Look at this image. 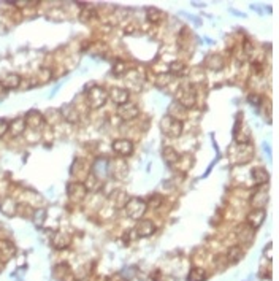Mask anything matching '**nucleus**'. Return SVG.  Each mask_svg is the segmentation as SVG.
<instances>
[{"label": "nucleus", "mask_w": 279, "mask_h": 281, "mask_svg": "<svg viewBox=\"0 0 279 281\" xmlns=\"http://www.w3.org/2000/svg\"><path fill=\"white\" fill-rule=\"evenodd\" d=\"M24 123H26V127L37 130L45 124V116L41 115L38 110H30L27 111V115L24 116Z\"/></svg>", "instance_id": "nucleus-7"}, {"label": "nucleus", "mask_w": 279, "mask_h": 281, "mask_svg": "<svg viewBox=\"0 0 279 281\" xmlns=\"http://www.w3.org/2000/svg\"><path fill=\"white\" fill-rule=\"evenodd\" d=\"M127 71H129L127 64L124 61H116V64H114V67H113V73L116 76H122L124 73H127Z\"/></svg>", "instance_id": "nucleus-29"}, {"label": "nucleus", "mask_w": 279, "mask_h": 281, "mask_svg": "<svg viewBox=\"0 0 279 281\" xmlns=\"http://www.w3.org/2000/svg\"><path fill=\"white\" fill-rule=\"evenodd\" d=\"M125 213L127 216H129L130 219H135V221H140L143 218V214L146 213L148 210V205L146 202H144L143 199H138V197H132V199H129L125 202Z\"/></svg>", "instance_id": "nucleus-1"}, {"label": "nucleus", "mask_w": 279, "mask_h": 281, "mask_svg": "<svg viewBox=\"0 0 279 281\" xmlns=\"http://www.w3.org/2000/svg\"><path fill=\"white\" fill-rule=\"evenodd\" d=\"M243 256H244V251H243V248L238 246V245H233V246H230L227 251V261L230 264H238L243 259Z\"/></svg>", "instance_id": "nucleus-20"}, {"label": "nucleus", "mask_w": 279, "mask_h": 281, "mask_svg": "<svg viewBox=\"0 0 279 281\" xmlns=\"http://www.w3.org/2000/svg\"><path fill=\"white\" fill-rule=\"evenodd\" d=\"M51 243H52V246L56 248V249H65V248L70 246L71 235L69 234V232L57 230V232H54V234L51 235Z\"/></svg>", "instance_id": "nucleus-9"}, {"label": "nucleus", "mask_w": 279, "mask_h": 281, "mask_svg": "<svg viewBox=\"0 0 279 281\" xmlns=\"http://www.w3.org/2000/svg\"><path fill=\"white\" fill-rule=\"evenodd\" d=\"M26 130V123H24V118H16L11 123H8V132L11 137H19Z\"/></svg>", "instance_id": "nucleus-18"}, {"label": "nucleus", "mask_w": 279, "mask_h": 281, "mask_svg": "<svg viewBox=\"0 0 279 281\" xmlns=\"http://www.w3.org/2000/svg\"><path fill=\"white\" fill-rule=\"evenodd\" d=\"M265 254H266V251H265ZM271 256H273V254H271V243H270V245H268V259H270V261H271Z\"/></svg>", "instance_id": "nucleus-36"}, {"label": "nucleus", "mask_w": 279, "mask_h": 281, "mask_svg": "<svg viewBox=\"0 0 279 281\" xmlns=\"http://www.w3.org/2000/svg\"><path fill=\"white\" fill-rule=\"evenodd\" d=\"M111 148H113V151L116 153L118 156H121V158H127V156H130V154L133 153V143L130 140H127V139L114 140Z\"/></svg>", "instance_id": "nucleus-6"}, {"label": "nucleus", "mask_w": 279, "mask_h": 281, "mask_svg": "<svg viewBox=\"0 0 279 281\" xmlns=\"http://www.w3.org/2000/svg\"><path fill=\"white\" fill-rule=\"evenodd\" d=\"M138 115H140V108L137 104L127 102V104L118 106V116L122 119V121H132V119L138 118Z\"/></svg>", "instance_id": "nucleus-5"}, {"label": "nucleus", "mask_w": 279, "mask_h": 281, "mask_svg": "<svg viewBox=\"0 0 279 281\" xmlns=\"http://www.w3.org/2000/svg\"><path fill=\"white\" fill-rule=\"evenodd\" d=\"M162 202H163L162 195H159V194H153V195L149 197V200H148L146 205H148V207H153V208H159V207L162 205Z\"/></svg>", "instance_id": "nucleus-31"}, {"label": "nucleus", "mask_w": 279, "mask_h": 281, "mask_svg": "<svg viewBox=\"0 0 279 281\" xmlns=\"http://www.w3.org/2000/svg\"><path fill=\"white\" fill-rule=\"evenodd\" d=\"M170 73L181 76L183 73H186V65L183 62H178V61L172 62V64H170Z\"/></svg>", "instance_id": "nucleus-28"}, {"label": "nucleus", "mask_w": 279, "mask_h": 281, "mask_svg": "<svg viewBox=\"0 0 279 281\" xmlns=\"http://www.w3.org/2000/svg\"><path fill=\"white\" fill-rule=\"evenodd\" d=\"M67 194L73 202H81L84 197H86L87 191L84 188V184L80 183V181H73L70 183L69 186H67Z\"/></svg>", "instance_id": "nucleus-8"}, {"label": "nucleus", "mask_w": 279, "mask_h": 281, "mask_svg": "<svg viewBox=\"0 0 279 281\" xmlns=\"http://www.w3.org/2000/svg\"><path fill=\"white\" fill-rule=\"evenodd\" d=\"M146 15H148V19L153 24H159L163 21V18H165V13L160 11L159 8H148Z\"/></svg>", "instance_id": "nucleus-25"}, {"label": "nucleus", "mask_w": 279, "mask_h": 281, "mask_svg": "<svg viewBox=\"0 0 279 281\" xmlns=\"http://www.w3.org/2000/svg\"><path fill=\"white\" fill-rule=\"evenodd\" d=\"M15 253V246L10 242H0V258L10 259Z\"/></svg>", "instance_id": "nucleus-27"}, {"label": "nucleus", "mask_w": 279, "mask_h": 281, "mask_svg": "<svg viewBox=\"0 0 279 281\" xmlns=\"http://www.w3.org/2000/svg\"><path fill=\"white\" fill-rule=\"evenodd\" d=\"M186 115H187V110L184 108V106H181L178 102H173V104L170 105L168 116H172L174 119H178V121H181L183 118H186Z\"/></svg>", "instance_id": "nucleus-22"}, {"label": "nucleus", "mask_w": 279, "mask_h": 281, "mask_svg": "<svg viewBox=\"0 0 279 281\" xmlns=\"http://www.w3.org/2000/svg\"><path fill=\"white\" fill-rule=\"evenodd\" d=\"M129 91L122 88H113L110 92H108V99H111L116 105H124L129 102Z\"/></svg>", "instance_id": "nucleus-14"}, {"label": "nucleus", "mask_w": 279, "mask_h": 281, "mask_svg": "<svg viewBox=\"0 0 279 281\" xmlns=\"http://www.w3.org/2000/svg\"><path fill=\"white\" fill-rule=\"evenodd\" d=\"M265 216H266V213L263 208H254V210L247 214V226L254 230L259 229V227L263 224Z\"/></svg>", "instance_id": "nucleus-12"}, {"label": "nucleus", "mask_w": 279, "mask_h": 281, "mask_svg": "<svg viewBox=\"0 0 279 281\" xmlns=\"http://www.w3.org/2000/svg\"><path fill=\"white\" fill-rule=\"evenodd\" d=\"M54 278L57 281H76V277L73 270L67 265V264H57L54 267Z\"/></svg>", "instance_id": "nucleus-11"}, {"label": "nucleus", "mask_w": 279, "mask_h": 281, "mask_svg": "<svg viewBox=\"0 0 279 281\" xmlns=\"http://www.w3.org/2000/svg\"><path fill=\"white\" fill-rule=\"evenodd\" d=\"M236 235H238V240L241 242V245H246V246H249L254 240V235H256V230L251 229L247 224H243L238 227V230H236Z\"/></svg>", "instance_id": "nucleus-13"}, {"label": "nucleus", "mask_w": 279, "mask_h": 281, "mask_svg": "<svg viewBox=\"0 0 279 281\" xmlns=\"http://www.w3.org/2000/svg\"><path fill=\"white\" fill-rule=\"evenodd\" d=\"M176 102H178L181 106H184L186 110L192 108V106L195 105V102H197L195 89H193L191 85L179 86L178 91H176Z\"/></svg>", "instance_id": "nucleus-2"}, {"label": "nucleus", "mask_w": 279, "mask_h": 281, "mask_svg": "<svg viewBox=\"0 0 279 281\" xmlns=\"http://www.w3.org/2000/svg\"><path fill=\"white\" fill-rule=\"evenodd\" d=\"M8 132V121L7 119H0V139Z\"/></svg>", "instance_id": "nucleus-32"}, {"label": "nucleus", "mask_w": 279, "mask_h": 281, "mask_svg": "<svg viewBox=\"0 0 279 281\" xmlns=\"http://www.w3.org/2000/svg\"><path fill=\"white\" fill-rule=\"evenodd\" d=\"M160 130L167 137H172V139H176L181 134H183V121H178L172 116H163L160 121Z\"/></svg>", "instance_id": "nucleus-4"}, {"label": "nucleus", "mask_w": 279, "mask_h": 281, "mask_svg": "<svg viewBox=\"0 0 279 281\" xmlns=\"http://www.w3.org/2000/svg\"><path fill=\"white\" fill-rule=\"evenodd\" d=\"M60 116H62L67 123H71V124L80 121V113H78L76 106L70 105V104H67L60 108Z\"/></svg>", "instance_id": "nucleus-16"}, {"label": "nucleus", "mask_w": 279, "mask_h": 281, "mask_svg": "<svg viewBox=\"0 0 279 281\" xmlns=\"http://www.w3.org/2000/svg\"><path fill=\"white\" fill-rule=\"evenodd\" d=\"M106 281H127V280L124 278V275H121V273H113V275H110V277L106 278Z\"/></svg>", "instance_id": "nucleus-33"}, {"label": "nucleus", "mask_w": 279, "mask_h": 281, "mask_svg": "<svg viewBox=\"0 0 279 281\" xmlns=\"http://www.w3.org/2000/svg\"><path fill=\"white\" fill-rule=\"evenodd\" d=\"M108 100V92L102 86H90L87 91V104L90 108H102Z\"/></svg>", "instance_id": "nucleus-3"}, {"label": "nucleus", "mask_w": 279, "mask_h": 281, "mask_svg": "<svg viewBox=\"0 0 279 281\" xmlns=\"http://www.w3.org/2000/svg\"><path fill=\"white\" fill-rule=\"evenodd\" d=\"M206 280V270L202 267H193L187 275V281H205Z\"/></svg>", "instance_id": "nucleus-24"}, {"label": "nucleus", "mask_w": 279, "mask_h": 281, "mask_svg": "<svg viewBox=\"0 0 279 281\" xmlns=\"http://www.w3.org/2000/svg\"><path fill=\"white\" fill-rule=\"evenodd\" d=\"M205 64H206V67H209L213 70H219V69H222L224 61H222V57L219 54H209L208 59L205 61Z\"/></svg>", "instance_id": "nucleus-26"}, {"label": "nucleus", "mask_w": 279, "mask_h": 281, "mask_svg": "<svg viewBox=\"0 0 279 281\" xmlns=\"http://www.w3.org/2000/svg\"><path fill=\"white\" fill-rule=\"evenodd\" d=\"M162 154H163V160H165V164L170 165V167H173L179 160V154H178V151L174 148H170V146L163 148Z\"/></svg>", "instance_id": "nucleus-21"}, {"label": "nucleus", "mask_w": 279, "mask_h": 281, "mask_svg": "<svg viewBox=\"0 0 279 281\" xmlns=\"http://www.w3.org/2000/svg\"><path fill=\"white\" fill-rule=\"evenodd\" d=\"M0 211L7 216H15L17 214V203L13 197H5V199L0 200Z\"/></svg>", "instance_id": "nucleus-17"}, {"label": "nucleus", "mask_w": 279, "mask_h": 281, "mask_svg": "<svg viewBox=\"0 0 279 281\" xmlns=\"http://www.w3.org/2000/svg\"><path fill=\"white\" fill-rule=\"evenodd\" d=\"M5 95H7V91H5V88L2 86V83H0V99L5 97Z\"/></svg>", "instance_id": "nucleus-35"}, {"label": "nucleus", "mask_w": 279, "mask_h": 281, "mask_svg": "<svg viewBox=\"0 0 279 281\" xmlns=\"http://www.w3.org/2000/svg\"><path fill=\"white\" fill-rule=\"evenodd\" d=\"M0 83H2V86L5 88V91H13V89H17L21 86L22 83V78L17 73H8L3 76V80H0Z\"/></svg>", "instance_id": "nucleus-15"}, {"label": "nucleus", "mask_w": 279, "mask_h": 281, "mask_svg": "<svg viewBox=\"0 0 279 281\" xmlns=\"http://www.w3.org/2000/svg\"><path fill=\"white\" fill-rule=\"evenodd\" d=\"M252 178L257 184H266L270 180V175L262 167H256V169H252Z\"/></svg>", "instance_id": "nucleus-23"}, {"label": "nucleus", "mask_w": 279, "mask_h": 281, "mask_svg": "<svg viewBox=\"0 0 279 281\" xmlns=\"http://www.w3.org/2000/svg\"><path fill=\"white\" fill-rule=\"evenodd\" d=\"M83 184H84V188H86V191H89V193H95V191H99L102 188V180H99V178H97L92 172H89Z\"/></svg>", "instance_id": "nucleus-19"}, {"label": "nucleus", "mask_w": 279, "mask_h": 281, "mask_svg": "<svg viewBox=\"0 0 279 281\" xmlns=\"http://www.w3.org/2000/svg\"><path fill=\"white\" fill-rule=\"evenodd\" d=\"M133 232H137V235L140 238H148L156 232V226L153 221H149V219H140Z\"/></svg>", "instance_id": "nucleus-10"}, {"label": "nucleus", "mask_w": 279, "mask_h": 281, "mask_svg": "<svg viewBox=\"0 0 279 281\" xmlns=\"http://www.w3.org/2000/svg\"><path fill=\"white\" fill-rule=\"evenodd\" d=\"M8 3H11L16 8H27V7H34V5H37L38 2L37 0H16V2H8Z\"/></svg>", "instance_id": "nucleus-30"}, {"label": "nucleus", "mask_w": 279, "mask_h": 281, "mask_svg": "<svg viewBox=\"0 0 279 281\" xmlns=\"http://www.w3.org/2000/svg\"><path fill=\"white\" fill-rule=\"evenodd\" d=\"M247 99H249V102H251V104H260V97H259L257 94H251V95H249V97H247Z\"/></svg>", "instance_id": "nucleus-34"}]
</instances>
